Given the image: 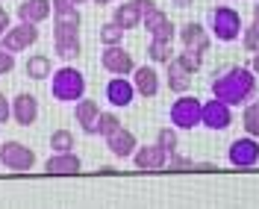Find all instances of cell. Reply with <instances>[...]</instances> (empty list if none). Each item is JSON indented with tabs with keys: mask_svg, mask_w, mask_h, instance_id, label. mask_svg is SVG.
<instances>
[{
	"mask_svg": "<svg viewBox=\"0 0 259 209\" xmlns=\"http://www.w3.org/2000/svg\"><path fill=\"white\" fill-rule=\"evenodd\" d=\"M12 71H15V53L0 41V77H6V74H12Z\"/></svg>",
	"mask_w": 259,
	"mask_h": 209,
	"instance_id": "cell-32",
	"label": "cell"
},
{
	"mask_svg": "<svg viewBox=\"0 0 259 209\" xmlns=\"http://www.w3.org/2000/svg\"><path fill=\"white\" fill-rule=\"evenodd\" d=\"M174 59H177L189 74H197V71L203 68V53H200V50H192V48H183V53H177Z\"/></svg>",
	"mask_w": 259,
	"mask_h": 209,
	"instance_id": "cell-29",
	"label": "cell"
},
{
	"mask_svg": "<svg viewBox=\"0 0 259 209\" xmlns=\"http://www.w3.org/2000/svg\"><path fill=\"white\" fill-rule=\"evenodd\" d=\"M9 27H12V18H9V12L0 6V38L6 35V30H9Z\"/></svg>",
	"mask_w": 259,
	"mask_h": 209,
	"instance_id": "cell-36",
	"label": "cell"
},
{
	"mask_svg": "<svg viewBox=\"0 0 259 209\" xmlns=\"http://www.w3.org/2000/svg\"><path fill=\"white\" fill-rule=\"evenodd\" d=\"M171 3H174L177 9H189V6H192L194 0H171Z\"/></svg>",
	"mask_w": 259,
	"mask_h": 209,
	"instance_id": "cell-40",
	"label": "cell"
},
{
	"mask_svg": "<svg viewBox=\"0 0 259 209\" xmlns=\"http://www.w3.org/2000/svg\"><path fill=\"white\" fill-rule=\"evenodd\" d=\"M147 59L156 65H168L174 59V41H168V38H150V45H147Z\"/></svg>",
	"mask_w": 259,
	"mask_h": 209,
	"instance_id": "cell-24",
	"label": "cell"
},
{
	"mask_svg": "<svg viewBox=\"0 0 259 209\" xmlns=\"http://www.w3.org/2000/svg\"><path fill=\"white\" fill-rule=\"evenodd\" d=\"M227 162L233 168H253L259 162V142L256 136H242L227 147Z\"/></svg>",
	"mask_w": 259,
	"mask_h": 209,
	"instance_id": "cell-6",
	"label": "cell"
},
{
	"mask_svg": "<svg viewBox=\"0 0 259 209\" xmlns=\"http://www.w3.org/2000/svg\"><path fill=\"white\" fill-rule=\"evenodd\" d=\"M100 115V106L97 100H89V97H80L74 103V121L80 124V130L85 136H95V118Z\"/></svg>",
	"mask_w": 259,
	"mask_h": 209,
	"instance_id": "cell-20",
	"label": "cell"
},
{
	"mask_svg": "<svg viewBox=\"0 0 259 209\" xmlns=\"http://www.w3.org/2000/svg\"><path fill=\"white\" fill-rule=\"evenodd\" d=\"M0 165L12 174H27L35 165V153L24 142H3L0 145Z\"/></svg>",
	"mask_w": 259,
	"mask_h": 209,
	"instance_id": "cell-5",
	"label": "cell"
},
{
	"mask_svg": "<svg viewBox=\"0 0 259 209\" xmlns=\"http://www.w3.org/2000/svg\"><path fill=\"white\" fill-rule=\"evenodd\" d=\"M250 68H253V74L259 77V48L253 50V59H250Z\"/></svg>",
	"mask_w": 259,
	"mask_h": 209,
	"instance_id": "cell-39",
	"label": "cell"
},
{
	"mask_svg": "<svg viewBox=\"0 0 259 209\" xmlns=\"http://www.w3.org/2000/svg\"><path fill=\"white\" fill-rule=\"evenodd\" d=\"M142 27L150 32V38H168V41H174V38H177V27L171 24V18L165 15L159 6H153L150 12H145Z\"/></svg>",
	"mask_w": 259,
	"mask_h": 209,
	"instance_id": "cell-12",
	"label": "cell"
},
{
	"mask_svg": "<svg viewBox=\"0 0 259 209\" xmlns=\"http://www.w3.org/2000/svg\"><path fill=\"white\" fill-rule=\"evenodd\" d=\"M53 3V12H65V9H74L77 0H50Z\"/></svg>",
	"mask_w": 259,
	"mask_h": 209,
	"instance_id": "cell-37",
	"label": "cell"
},
{
	"mask_svg": "<svg viewBox=\"0 0 259 209\" xmlns=\"http://www.w3.org/2000/svg\"><path fill=\"white\" fill-rule=\"evenodd\" d=\"M106 100H109V106H115V109L133 106V100H136V86H133V80H127V77H112V80L106 82Z\"/></svg>",
	"mask_w": 259,
	"mask_h": 209,
	"instance_id": "cell-15",
	"label": "cell"
},
{
	"mask_svg": "<svg viewBox=\"0 0 259 209\" xmlns=\"http://www.w3.org/2000/svg\"><path fill=\"white\" fill-rule=\"evenodd\" d=\"M242 124H244V133L247 136H256L259 139V103H244L242 109Z\"/></svg>",
	"mask_w": 259,
	"mask_h": 209,
	"instance_id": "cell-28",
	"label": "cell"
},
{
	"mask_svg": "<svg viewBox=\"0 0 259 209\" xmlns=\"http://www.w3.org/2000/svg\"><path fill=\"white\" fill-rule=\"evenodd\" d=\"M165 80H168V89H171L174 95H186L189 86H192V74H189L177 59H171V62H168V74H165Z\"/></svg>",
	"mask_w": 259,
	"mask_h": 209,
	"instance_id": "cell-22",
	"label": "cell"
},
{
	"mask_svg": "<svg viewBox=\"0 0 259 209\" xmlns=\"http://www.w3.org/2000/svg\"><path fill=\"white\" fill-rule=\"evenodd\" d=\"M82 3H92V0H77V6H82Z\"/></svg>",
	"mask_w": 259,
	"mask_h": 209,
	"instance_id": "cell-43",
	"label": "cell"
},
{
	"mask_svg": "<svg viewBox=\"0 0 259 209\" xmlns=\"http://www.w3.org/2000/svg\"><path fill=\"white\" fill-rule=\"evenodd\" d=\"M50 97L56 103H77L85 97V74L74 65H62L50 74Z\"/></svg>",
	"mask_w": 259,
	"mask_h": 209,
	"instance_id": "cell-2",
	"label": "cell"
},
{
	"mask_svg": "<svg viewBox=\"0 0 259 209\" xmlns=\"http://www.w3.org/2000/svg\"><path fill=\"white\" fill-rule=\"evenodd\" d=\"M12 118V100H6V95L0 92V124H6Z\"/></svg>",
	"mask_w": 259,
	"mask_h": 209,
	"instance_id": "cell-35",
	"label": "cell"
},
{
	"mask_svg": "<svg viewBox=\"0 0 259 209\" xmlns=\"http://www.w3.org/2000/svg\"><path fill=\"white\" fill-rule=\"evenodd\" d=\"M180 41H183V48H192V50H200V53H206L212 45V35L209 30L203 27V24H197V21H189V24H183L177 30Z\"/></svg>",
	"mask_w": 259,
	"mask_h": 209,
	"instance_id": "cell-18",
	"label": "cell"
},
{
	"mask_svg": "<svg viewBox=\"0 0 259 209\" xmlns=\"http://www.w3.org/2000/svg\"><path fill=\"white\" fill-rule=\"evenodd\" d=\"M6 48L12 50V53H21V50L32 48L35 41H38V24H30V21H18L15 27H9L6 35L0 38Z\"/></svg>",
	"mask_w": 259,
	"mask_h": 209,
	"instance_id": "cell-9",
	"label": "cell"
},
{
	"mask_svg": "<svg viewBox=\"0 0 259 209\" xmlns=\"http://www.w3.org/2000/svg\"><path fill=\"white\" fill-rule=\"evenodd\" d=\"M253 24L259 27V0H256V6H253Z\"/></svg>",
	"mask_w": 259,
	"mask_h": 209,
	"instance_id": "cell-41",
	"label": "cell"
},
{
	"mask_svg": "<svg viewBox=\"0 0 259 209\" xmlns=\"http://www.w3.org/2000/svg\"><path fill=\"white\" fill-rule=\"evenodd\" d=\"M50 150H53V153L74 150V133H71V130H53V133H50Z\"/></svg>",
	"mask_w": 259,
	"mask_h": 209,
	"instance_id": "cell-30",
	"label": "cell"
},
{
	"mask_svg": "<svg viewBox=\"0 0 259 209\" xmlns=\"http://www.w3.org/2000/svg\"><path fill=\"white\" fill-rule=\"evenodd\" d=\"M35 118H38V97L27 95V92L12 97V121L18 127H32Z\"/></svg>",
	"mask_w": 259,
	"mask_h": 209,
	"instance_id": "cell-16",
	"label": "cell"
},
{
	"mask_svg": "<svg viewBox=\"0 0 259 209\" xmlns=\"http://www.w3.org/2000/svg\"><path fill=\"white\" fill-rule=\"evenodd\" d=\"M156 145L165 147L168 153H174L180 147V136H177V127H162L159 133H156Z\"/></svg>",
	"mask_w": 259,
	"mask_h": 209,
	"instance_id": "cell-31",
	"label": "cell"
},
{
	"mask_svg": "<svg viewBox=\"0 0 259 209\" xmlns=\"http://www.w3.org/2000/svg\"><path fill=\"white\" fill-rule=\"evenodd\" d=\"M80 27H82L80 6L65 9V12H53V41L56 38H74V35H80Z\"/></svg>",
	"mask_w": 259,
	"mask_h": 209,
	"instance_id": "cell-17",
	"label": "cell"
},
{
	"mask_svg": "<svg viewBox=\"0 0 259 209\" xmlns=\"http://www.w3.org/2000/svg\"><path fill=\"white\" fill-rule=\"evenodd\" d=\"M242 45H244V50H250V53L259 48V27L256 24H250V27L242 30Z\"/></svg>",
	"mask_w": 259,
	"mask_h": 209,
	"instance_id": "cell-33",
	"label": "cell"
},
{
	"mask_svg": "<svg viewBox=\"0 0 259 209\" xmlns=\"http://www.w3.org/2000/svg\"><path fill=\"white\" fill-rule=\"evenodd\" d=\"M133 165L139 171H162V168H168V150L159 147L156 142L153 145H142L133 153Z\"/></svg>",
	"mask_w": 259,
	"mask_h": 209,
	"instance_id": "cell-11",
	"label": "cell"
},
{
	"mask_svg": "<svg viewBox=\"0 0 259 209\" xmlns=\"http://www.w3.org/2000/svg\"><path fill=\"white\" fill-rule=\"evenodd\" d=\"M256 103H259V95H256Z\"/></svg>",
	"mask_w": 259,
	"mask_h": 209,
	"instance_id": "cell-44",
	"label": "cell"
},
{
	"mask_svg": "<svg viewBox=\"0 0 259 209\" xmlns=\"http://www.w3.org/2000/svg\"><path fill=\"white\" fill-rule=\"evenodd\" d=\"M194 162L189 159V156H180L177 150H174V153H168V168H171V171H180V168H192Z\"/></svg>",
	"mask_w": 259,
	"mask_h": 209,
	"instance_id": "cell-34",
	"label": "cell"
},
{
	"mask_svg": "<svg viewBox=\"0 0 259 209\" xmlns=\"http://www.w3.org/2000/svg\"><path fill=\"white\" fill-rule=\"evenodd\" d=\"M106 142V150L112 153L115 159H133V153H136V147H139V139H136V133L133 130H115L112 136H106L103 139Z\"/></svg>",
	"mask_w": 259,
	"mask_h": 209,
	"instance_id": "cell-14",
	"label": "cell"
},
{
	"mask_svg": "<svg viewBox=\"0 0 259 209\" xmlns=\"http://www.w3.org/2000/svg\"><path fill=\"white\" fill-rule=\"evenodd\" d=\"M80 171H82V159L74 150L50 153V159L45 162V174H50V177H71V174H80Z\"/></svg>",
	"mask_w": 259,
	"mask_h": 209,
	"instance_id": "cell-13",
	"label": "cell"
},
{
	"mask_svg": "<svg viewBox=\"0 0 259 209\" xmlns=\"http://www.w3.org/2000/svg\"><path fill=\"white\" fill-rule=\"evenodd\" d=\"M50 15H53V3L50 0H24L18 6V18L30 21V24H45Z\"/></svg>",
	"mask_w": 259,
	"mask_h": 209,
	"instance_id": "cell-21",
	"label": "cell"
},
{
	"mask_svg": "<svg viewBox=\"0 0 259 209\" xmlns=\"http://www.w3.org/2000/svg\"><path fill=\"white\" fill-rule=\"evenodd\" d=\"M100 65H103V71H109L112 77H127V74L136 71L133 53L124 50L121 45H109V48H103V53H100Z\"/></svg>",
	"mask_w": 259,
	"mask_h": 209,
	"instance_id": "cell-7",
	"label": "cell"
},
{
	"mask_svg": "<svg viewBox=\"0 0 259 209\" xmlns=\"http://www.w3.org/2000/svg\"><path fill=\"white\" fill-rule=\"evenodd\" d=\"M153 6H156L153 0H127V3L115 6L112 21L118 24V27H124V30H136V27L142 24V18H145V12H150Z\"/></svg>",
	"mask_w": 259,
	"mask_h": 209,
	"instance_id": "cell-8",
	"label": "cell"
},
{
	"mask_svg": "<svg viewBox=\"0 0 259 209\" xmlns=\"http://www.w3.org/2000/svg\"><path fill=\"white\" fill-rule=\"evenodd\" d=\"M200 124L206 130H215V133H221L233 124V106L224 103V100H218V97H212L203 103V118H200Z\"/></svg>",
	"mask_w": 259,
	"mask_h": 209,
	"instance_id": "cell-10",
	"label": "cell"
},
{
	"mask_svg": "<svg viewBox=\"0 0 259 209\" xmlns=\"http://www.w3.org/2000/svg\"><path fill=\"white\" fill-rule=\"evenodd\" d=\"M92 3H95V6H109L112 0H92Z\"/></svg>",
	"mask_w": 259,
	"mask_h": 209,
	"instance_id": "cell-42",
	"label": "cell"
},
{
	"mask_svg": "<svg viewBox=\"0 0 259 209\" xmlns=\"http://www.w3.org/2000/svg\"><path fill=\"white\" fill-rule=\"evenodd\" d=\"M242 15L233 9V6H215L209 12V32L218 38V41H236V38H242Z\"/></svg>",
	"mask_w": 259,
	"mask_h": 209,
	"instance_id": "cell-3",
	"label": "cell"
},
{
	"mask_svg": "<svg viewBox=\"0 0 259 209\" xmlns=\"http://www.w3.org/2000/svg\"><path fill=\"white\" fill-rule=\"evenodd\" d=\"M97 174H103V177H112V174H118V168H112V165H100V168H97Z\"/></svg>",
	"mask_w": 259,
	"mask_h": 209,
	"instance_id": "cell-38",
	"label": "cell"
},
{
	"mask_svg": "<svg viewBox=\"0 0 259 209\" xmlns=\"http://www.w3.org/2000/svg\"><path fill=\"white\" fill-rule=\"evenodd\" d=\"M115 130H121V118L115 112H100L95 118V136H103L106 139V136H112Z\"/></svg>",
	"mask_w": 259,
	"mask_h": 209,
	"instance_id": "cell-26",
	"label": "cell"
},
{
	"mask_svg": "<svg viewBox=\"0 0 259 209\" xmlns=\"http://www.w3.org/2000/svg\"><path fill=\"white\" fill-rule=\"evenodd\" d=\"M80 53H82L80 35H74V38H56L53 41V56H59L62 62H74Z\"/></svg>",
	"mask_w": 259,
	"mask_h": 209,
	"instance_id": "cell-25",
	"label": "cell"
},
{
	"mask_svg": "<svg viewBox=\"0 0 259 209\" xmlns=\"http://www.w3.org/2000/svg\"><path fill=\"white\" fill-rule=\"evenodd\" d=\"M24 71H27L30 80H50V74H53V62H50V56H45V53H35V56L27 59Z\"/></svg>",
	"mask_w": 259,
	"mask_h": 209,
	"instance_id": "cell-23",
	"label": "cell"
},
{
	"mask_svg": "<svg viewBox=\"0 0 259 209\" xmlns=\"http://www.w3.org/2000/svg\"><path fill=\"white\" fill-rule=\"evenodd\" d=\"M171 127L177 130H194L200 127V118H203V100L192 95H180L174 103H171Z\"/></svg>",
	"mask_w": 259,
	"mask_h": 209,
	"instance_id": "cell-4",
	"label": "cell"
},
{
	"mask_svg": "<svg viewBox=\"0 0 259 209\" xmlns=\"http://www.w3.org/2000/svg\"><path fill=\"white\" fill-rule=\"evenodd\" d=\"M133 86H136V95L142 97H156L159 95V74L153 65H136L133 71Z\"/></svg>",
	"mask_w": 259,
	"mask_h": 209,
	"instance_id": "cell-19",
	"label": "cell"
},
{
	"mask_svg": "<svg viewBox=\"0 0 259 209\" xmlns=\"http://www.w3.org/2000/svg\"><path fill=\"white\" fill-rule=\"evenodd\" d=\"M124 27H118V24H115V21H106V24H100V32H97V35H100V45H103V48H109V45H121V41H124Z\"/></svg>",
	"mask_w": 259,
	"mask_h": 209,
	"instance_id": "cell-27",
	"label": "cell"
},
{
	"mask_svg": "<svg viewBox=\"0 0 259 209\" xmlns=\"http://www.w3.org/2000/svg\"><path fill=\"white\" fill-rule=\"evenodd\" d=\"M209 92H212V97L224 100L230 106H244V103H250V100L259 95L256 92V74H253V68L230 65L224 71H215V77H212V82H209Z\"/></svg>",
	"mask_w": 259,
	"mask_h": 209,
	"instance_id": "cell-1",
	"label": "cell"
}]
</instances>
